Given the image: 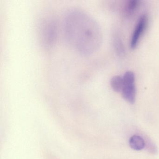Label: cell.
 Segmentation results:
<instances>
[{"label":"cell","mask_w":159,"mask_h":159,"mask_svg":"<svg viewBox=\"0 0 159 159\" xmlns=\"http://www.w3.org/2000/svg\"><path fill=\"white\" fill-rule=\"evenodd\" d=\"M123 80V84L121 91L123 97L127 102L134 104L136 94L134 73L132 71H127L124 75Z\"/></svg>","instance_id":"cell-3"},{"label":"cell","mask_w":159,"mask_h":159,"mask_svg":"<svg viewBox=\"0 0 159 159\" xmlns=\"http://www.w3.org/2000/svg\"><path fill=\"white\" fill-rule=\"evenodd\" d=\"M114 45L115 50L118 55H123L124 53V47L122 43V41L119 36H116L114 37Z\"/></svg>","instance_id":"cell-8"},{"label":"cell","mask_w":159,"mask_h":159,"mask_svg":"<svg viewBox=\"0 0 159 159\" xmlns=\"http://www.w3.org/2000/svg\"><path fill=\"white\" fill-rule=\"evenodd\" d=\"M141 4V1L139 0H129L126 2L124 6L123 13L125 15L130 16L133 15Z\"/></svg>","instance_id":"cell-5"},{"label":"cell","mask_w":159,"mask_h":159,"mask_svg":"<svg viewBox=\"0 0 159 159\" xmlns=\"http://www.w3.org/2000/svg\"><path fill=\"white\" fill-rule=\"evenodd\" d=\"M64 31L69 44L83 55L96 52L102 42L101 30L96 21L79 9L68 12L64 19Z\"/></svg>","instance_id":"cell-1"},{"label":"cell","mask_w":159,"mask_h":159,"mask_svg":"<svg viewBox=\"0 0 159 159\" xmlns=\"http://www.w3.org/2000/svg\"><path fill=\"white\" fill-rule=\"evenodd\" d=\"M129 145L133 149L135 150H141L145 147L144 139L139 136L134 135L129 140Z\"/></svg>","instance_id":"cell-6"},{"label":"cell","mask_w":159,"mask_h":159,"mask_svg":"<svg viewBox=\"0 0 159 159\" xmlns=\"http://www.w3.org/2000/svg\"><path fill=\"white\" fill-rule=\"evenodd\" d=\"M39 30L43 46L47 49L52 47L57 35V25L55 19L50 16L43 18L40 23Z\"/></svg>","instance_id":"cell-2"},{"label":"cell","mask_w":159,"mask_h":159,"mask_svg":"<svg viewBox=\"0 0 159 159\" xmlns=\"http://www.w3.org/2000/svg\"><path fill=\"white\" fill-rule=\"evenodd\" d=\"M148 24V18L146 14H143L139 17L131 39V49H134L139 43V41L146 31Z\"/></svg>","instance_id":"cell-4"},{"label":"cell","mask_w":159,"mask_h":159,"mask_svg":"<svg viewBox=\"0 0 159 159\" xmlns=\"http://www.w3.org/2000/svg\"><path fill=\"white\" fill-rule=\"evenodd\" d=\"M110 84L111 88L115 92L117 93L121 92L123 84V77L122 78L118 76L112 77L111 80Z\"/></svg>","instance_id":"cell-7"}]
</instances>
